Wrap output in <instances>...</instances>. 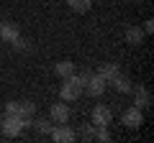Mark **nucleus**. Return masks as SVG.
Returning a JSON list of instances; mask_svg holds the SVG:
<instances>
[{
  "label": "nucleus",
  "mask_w": 154,
  "mask_h": 143,
  "mask_svg": "<svg viewBox=\"0 0 154 143\" xmlns=\"http://www.w3.org/2000/svg\"><path fill=\"white\" fill-rule=\"evenodd\" d=\"M95 141H100V143H108V141H110V133H108V128H95Z\"/></svg>",
  "instance_id": "obj_18"
},
{
  "label": "nucleus",
  "mask_w": 154,
  "mask_h": 143,
  "mask_svg": "<svg viewBox=\"0 0 154 143\" xmlns=\"http://www.w3.org/2000/svg\"><path fill=\"white\" fill-rule=\"evenodd\" d=\"M67 5H69L75 13H88L90 5H93V0H67Z\"/></svg>",
  "instance_id": "obj_16"
},
{
  "label": "nucleus",
  "mask_w": 154,
  "mask_h": 143,
  "mask_svg": "<svg viewBox=\"0 0 154 143\" xmlns=\"http://www.w3.org/2000/svg\"><path fill=\"white\" fill-rule=\"evenodd\" d=\"M77 77H80V82H82V89H85V82H88V79L93 77V72H90V69H82L80 74H77Z\"/></svg>",
  "instance_id": "obj_21"
},
{
  "label": "nucleus",
  "mask_w": 154,
  "mask_h": 143,
  "mask_svg": "<svg viewBox=\"0 0 154 143\" xmlns=\"http://www.w3.org/2000/svg\"><path fill=\"white\" fill-rule=\"evenodd\" d=\"M108 84H113V89H116V92H121V95L131 92V82H128V77H123V74H116Z\"/></svg>",
  "instance_id": "obj_13"
},
{
  "label": "nucleus",
  "mask_w": 154,
  "mask_h": 143,
  "mask_svg": "<svg viewBox=\"0 0 154 143\" xmlns=\"http://www.w3.org/2000/svg\"><path fill=\"white\" fill-rule=\"evenodd\" d=\"M113 120V110L108 105H95L93 107V125L95 128H108Z\"/></svg>",
  "instance_id": "obj_5"
},
{
  "label": "nucleus",
  "mask_w": 154,
  "mask_h": 143,
  "mask_svg": "<svg viewBox=\"0 0 154 143\" xmlns=\"http://www.w3.org/2000/svg\"><path fill=\"white\" fill-rule=\"evenodd\" d=\"M51 141H57V143H72V141H77V133H75V128H69L67 123H54V128H51Z\"/></svg>",
  "instance_id": "obj_3"
},
{
  "label": "nucleus",
  "mask_w": 154,
  "mask_h": 143,
  "mask_svg": "<svg viewBox=\"0 0 154 143\" xmlns=\"http://www.w3.org/2000/svg\"><path fill=\"white\" fill-rule=\"evenodd\" d=\"M121 123H123L126 128H131V130L141 128V125H144V110H139L136 105H134V107H126L123 115H121Z\"/></svg>",
  "instance_id": "obj_4"
},
{
  "label": "nucleus",
  "mask_w": 154,
  "mask_h": 143,
  "mask_svg": "<svg viewBox=\"0 0 154 143\" xmlns=\"http://www.w3.org/2000/svg\"><path fill=\"white\" fill-rule=\"evenodd\" d=\"M123 36H126V44H131V46H141L144 39H146V33H144L139 26H128Z\"/></svg>",
  "instance_id": "obj_11"
},
{
  "label": "nucleus",
  "mask_w": 154,
  "mask_h": 143,
  "mask_svg": "<svg viewBox=\"0 0 154 143\" xmlns=\"http://www.w3.org/2000/svg\"><path fill=\"white\" fill-rule=\"evenodd\" d=\"M134 3H144V0H134Z\"/></svg>",
  "instance_id": "obj_23"
},
{
  "label": "nucleus",
  "mask_w": 154,
  "mask_h": 143,
  "mask_svg": "<svg viewBox=\"0 0 154 143\" xmlns=\"http://www.w3.org/2000/svg\"><path fill=\"white\" fill-rule=\"evenodd\" d=\"M11 46H13V49H16V51H26V49H28V44H26V39H21V36H18V39L13 41Z\"/></svg>",
  "instance_id": "obj_20"
},
{
  "label": "nucleus",
  "mask_w": 154,
  "mask_h": 143,
  "mask_svg": "<svg viewBox=\"0 0 154 143\" xmlns=\"http://www.w3.org/2000/svg\"><path fill=\"white\" fill-rule=\"evenodd\" d=\"M33 128H36V133H41V136H49L51 128H54V123H51L49 118H38V120L33 123Z\"/></svg>",
  "instance_id": "obj_15"
},
{
  "label": "nucleus",
  "mask_w": 154,
  "mask_h": 143,
  "mask_svg": "<svg viewBox=\"0 0 154 143\" xmlns=\"http://www.w3.org/2000/svg\"><path fill=\"white\" fill-rule=\"evenodd\" d=\"M33 115H36V105H33L31 100H21V102H18V118H21L23 128L33 125Z\"/></svg>",
  "instance_id": "obj_7"
},
{
  "label": "nucleus",
  "mask_w": 154,
  "mask_h": 143,
  "mask_svg": "<svg viewBox=\"0 0 154 143\" xmlns=\"http://www.w3.org/2000/svg\"><path fill=\"white\" fill-rule=\"evenodd\" d=\"M5 115H18V102H16V100L5 102Z\"/></svg>",
  "instance_id": "obj_19"
},
{
  "label": "nucleus",
  "mask_w": 154,
  "mask_h": 143,
  "mask_svg": "<svg viewBox=\"0 0 154 143\" xmlns=\"http://www.w3.org/2000/svg\"><path fill=\"white\" fill-rule=\"evenodd\" d=\"M0 120H3V115H0Z\"/></svg>",
  "instance_id": "obj_24"
},
{
  "label": "nucleus",
  "mask_w": 154,
  "mask_h": 143,
  "mask_svg": "<svg viewBox=\"0 0 154 143\" xmlns=\"http://www.w3.org/2000/svg\"><path fill=\"white\" fill-rule=\"evenodd\" d=\"M18 36H21V31H18L16 23H11V21H0V39L5 41V44H13Z\"/></svg>",
  "instance_id": "obj_10"
},
{
  "label": "nucleus",
  "mask_w": 154,
  "mask_h": 143,
  "mask_svg": "<svg viewBox=\"0 0 154 143\" xmlns=\"http://www.w3.org/2000/svg\"><path fill=\"white\" fill-rule=\"evenodd\" d=\"M134 92V102H136L139 110H146L149 105H152V95H149V89L144 87V84H139V87H131Z\"/></svg>",
  "instance_id": "obj_9"
},
{
  "label": "nucleus",
  "mask_w": 154,
  "mask_h": 143,
  "mask_svg": "<svg viewBox=\"0 0 154 143\" xmlns=\"http://www.w3.org/2000/svg\"><path fill=\"white\" fill-rule=\"evenodd\" d=\"M69 118H72V112L64 102H54L49 107V120L51 123H69Z\"/></svg>",
  "instance_id": "obj_8"
},
{
  "label": "nucleus",
  "mask_w": 154,
  "mask_h": 143,
  "mask_svg": "<svg viewBox=\"0 0 154 143\" xmlns=\"http://www.w3.org/2000/svg\"><path fill=\"white\" fill-rule=\"evenodd\" d=\"M59 97H62V102H75V100L82 97V82H80V77H77V72L62 79Z\"/></svg>",
  "instance_id": "obj_1"
},
{
  "label": "nucleus",
  "mask_w": 154,
  "mask_h": 143,
  "mask_svg": "<svg viewBox=\"0 0 154 143\" xmlns=\"http://www.w3.org/2000/svg\"><path fill=\"white\" fill-rule=\"evenodd\" d=\"M95 74H100L105 82H110V79H113L116 74H121V72H118V64H113V61H103V64H98V72H95Z\"/></svg>",
  "instance_id": "obj_12"
},
{
  "label": "nucleus",
  "mask_w": 154,
  "mask_h": 143,
  "mask_svg": "<svg viewBox=\"0 0 154 143\" xmlns=\"http://www.w3.org/2000/svg\"><path fill=\"white\" fill-rule=\"evenodd\" d=\"M105 87H108V82H105L100 74H95L93 72V77L85 82V89H82V95H90V97H100V95L105 92Z\"/></svg>",
  "instance_id": "obj_6"
},
{
  "label": "nucleus",
  "mask_w": 154,
  "mask_h": 143,
  "mask_svg": "<svg viewBox=\"0 0 154 143\" xmlns=\"http://www.w3.org/2000/svg\"><path fill=\"white\" fill-rule=\"evenodd\" d=\"M54 74L59 79H64V77H69V74H75V64H72V61H57L54 64Z\"/></svg>",
  "instance_id": "obj_14"
},
{
  "label": "nucleus",
  "mask_w": 154,
  "mask_h": 143,
  "mask_svg": "<svg viewBox=\"0 0 154 143\" xmlns=\"http://www.w3.org/2000/svg\"><path fill=\"white\" fill-rule=\"evenodd\" d=\"M141 31H144V33H152V31H154V21H144Z\"/></svg>",
  "instance_id": "obj_22"
},
{
  "label": "nucleus",
  "mask_w": 154,
  "mask_h": 143,
  "mask_svg": "<svg viewBox=\"0 0 154 143\" xmlns=\"http://www.w3.org/2000/svg\"><path fill=\"white\" fill-rule=\"evenodd\" d=\"M77 138L80 141H95V125L90 123V125H80V130H75Z\"/></svg>",
  "instance_id": "obj_17"
},
{
  "label": "nucleus",
  "mask_w": 154,
  "mask_h": 143,
  "mask_svg": "<svg viewBox=\"0 0 154 143\" xmlns=\"http://www.w3.org/2000/svg\"><path fill=\"white\" fill-rule=\"evenodd\" d=\"M0 130H3V136L8 138H16L23 133V123L18 115H3V120H0Z\"/></svg>",
  "instance_id": "obj_2"
}]
</instances>
